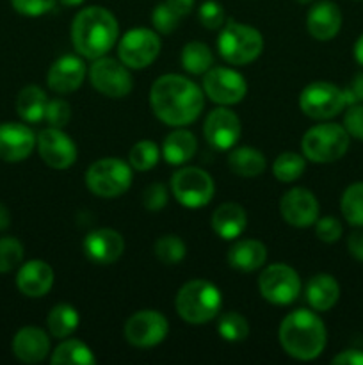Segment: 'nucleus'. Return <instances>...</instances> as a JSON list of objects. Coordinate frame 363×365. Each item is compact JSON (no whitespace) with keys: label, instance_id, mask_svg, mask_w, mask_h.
Returning a JSON list of instances; mask_svg holds the SVG:
<instances>
[{"label":"nucleus","instance_id":"obj_35","mask_svg":"<svg viewBox=\"0 0 363 365\" xmlns=\"http://www.w3.org/2000/svg\"><path fill=\"white\" fill-rule=\"evenodd\" d=\"M153 253H155V257L162 264L174 266V264L182 262L185 259L187 246H185V242L178 235L166 234L157 239L155 245H153Z\"/></svg>","mask_w":363,"mask_h":365},{"label":"nucleus","instance_id":"obj_10","mask_svg":"<svg viewBox=\"0 0 363 365\" xmlns=\"http://www.w3.org/2000/svg\"><path fill=\"white\" fill-rule=\"evenodd\" d=\"M162 43L159 32L152 29L137 27L125 32L123 38L117 43V57L121 63L132 70H142L149 66L159 57Z\"/></svg>","mask_w":363,"mask_h":365},{"label":"nucleus","instance_id":"obj_26","mask_svg":"<svg viewBox=\"0 0 363 365\" xmlns=\"http://www.w3.org/2000/svg\"><path fill=\"white\" fill-rule=\"evenodd\" d=\"M306 302L310 303L317 312H327L337 305L340 298V285L331 274L320 273L315 274L312 280L306 284Z\"/></svg>","mask_w":363,"mask_h":365},{"label":"nucleus","instance_id":"obj_34","mask_svg":"<svg viewBox=\"0 0 363 365\" xmlns=\"http://www.w3.org/2000/svg\"><path fill=\"white\" fill-rule=\"evenodd\" d=\"M306 160L305 157L299 155L295 152H283L281 155L276 157L273 164V175L278 182L281 184H290V182L298 180L302 173H305Z\"/></svg>","mask_w":363,"mask_h":365},{"label":"nucleus","instance_id":"obj_29","mask_svg":"<svg viewBox=\"0 0 363 365\" xmlns=\"http://www.w3.org/2000/svg\"><path fill=\"white\" fill-rule=\"evenodd\" d=\"M46 106L48 98L39 86H27L18 93L16 113L25 123H39L45 120Z\"/></svg>","mask_w":363,"mask_h":365},{"label":"nucleus","instance_id":"obj_20","mask_svg":"<svg viewBox=\"0 0 363 365\" xmlns=\"http://www.w3.org/2000/svg\"><path fill=\"white\" fill-rule=\"evenodd\" d=\"M85 77L84 61L73 53L60 56L53 61L46 73V84L57 95H68V93L77 91L82 86Z\"/></svg>","mask_w":363,"mask_h":365},{"label":"nucleus","instance_id":"obj_33","mask_svg":"<svg viewBox=\"0 0 363 365\" xmlns=\"http://www.w3.org/2000/svg\"><path fill=\"white\" fill-rule=\"evenodd\" d=\"M340 210L351 227L363 228V182H354L340 198Z\"/></svg>","mask_w":363,"mask_h":365},{"label":"nucleus","instance_id":"obj_28","mask_svg":"<svg viewBox=\"0 0 363 365\" xmlns=\"http://www.w3.org/2000/svg\"><path fill=\"white\" fill-rule=\"evenodd\" d=\"M228 166L238 177L253 178L263 173L267 160L260 150L251 148V146H238V148H231L228 155Z\"/></svg>","mask_w":363,"mask_h":365},{"label":"nucleus","instance_id":"obj_14","mask_svg":"<svg viewBox=\"0 0 363 365\" xmlns=\"http://www.w3.org/2000/svg\"><path fill=\"white\" fill-rule=\"evenodd\" d=\"M169 331V323L157 310H139L128 317L123 335L128 344L135 348H153L159 346Z\"/></svg>","mask_w":363,"mask_h":365},{"label":"nucleus","instance_id":"obj_13","mask_svg":"<svg viewBox=\"0 0 363 365\" xmlns=\"http://www.w3.org/2000/svg\"><path fill=\"white\" fill-rule=\"evenodd\" d=\"M203 93L219 106H235L248 93V84L238 71L231 68H210L203 75Z\"/></svg>","mask_w":363,"mask_h":365},{"label":"nucleus","instance_id":"obj_23","mask_svg":"<svg viewBox=\"0 0 363 365\" xmlns=\"http://www.w3.org/2000/svg\"><path fill=\"white\" fill-rule=\"evenodd\" d=\"M13 353L23 364L43 362L50 353V337L41 328H21L13 339Z\"/></svg>","mask_w":363,"mask_h":365},{"label":"nucleus","instance_id":"obj_6","mask_svg":"<svg viewBox=\"0 0 363 365\" xmlns=\"http://www.w3.org/2000/svg\"><path fill=\"white\" fill-rule=\"evenodd\" d=\"M351 135L338 123H319L308 128L301 139L305 159L317 164L335 163L347 153Z\"/></svg>","mask_w":363,"mask_h":365},{"label":"nucleus","instance_id":"obj_17","mask_svg":"<svg viewBox=\"0 0 363 365\" xmlns=\"http://www.w3.org/2000/svg\"><path fill=\"white\" fill-rule=\"evenodd\" d=\"M280 214L290 227L308 228L319 220V202L308 189L294 187L281 196Z\"/></svg>","mask_w":363,"mask_h":365},{"label":"nucleus","instance_id":"obj_8","mask_svg":"<svg viewBox=\"0 0 363 365\" xmlns=\"http://www.w3.org/2000/svg\"><path fill=\"white\" fill-rule=\"evenodd\" d=\"M345 106H349L347 91L327 81L312 82L299 95V107L302 114L317 121L338 116Z\"/></svg>","mask_w":363,"mask_h":365},{"label":"nucleus","instance_id":"obj_1","mask_svg":"<svg viewBox=\"0 0 363 365\" xmlns=\"http://www.w3.org/2000/svg\"><path fill=\"white\" fill-rule=\"evenodd\" d=\"M149 107L157 120L169 127L194 123L205 107V93L187 77L167 73L157 78L149 89Z\"/></svg>","mask_w":363,"mask_h":365},{"label":"nucleus","instance_id":"obj_54","mask_svg":"<svg viewBox=\"0 0 363 365\" xmlns=\"http://www.w3.org/2000/svg\"><path fill=\"white\" fill-rule=\"evenodd\" d=\"M354 2H362V0H354Z\"/></svg>","mask_w":363,"mask_h":365},{"label":"nucleus","instance_id":"obj_44","mask_svg":"<svg viewBox=\"0 0 363 365\" xmlns=\"http://www.w3.org/2000/svg\"><path fill=\"white\" fill-rule=\"evenodd\" d=\"M167 203V189L164 184H149L142 192V205L149 212H159Z\"/></svg>","mask_w":363,"mask_h":365},{"label":"nucleus","instance_id":"obj_12","mask_svg":"<svg viewBox=\"0 0 363 365\" xmlns=\"http://www.w3.org/2000/svg\"><path fill=\"white\" fill-rule=\"evenodd\" d=\"M89 82L100 95L107 98H123L132 91V75L121 61L112 57H98L89 66Z\"/></svg>","mask_w":363,"mask_h":365},{"label":"nucleus","instance_id":"obj_38","mask_svg":"<svg viewBox=\"0 0 363 365\" xmlns=\"http://www.w3.org/2000/svg\"><path fill=\"white\" fill-rule=\"evenodd\" d=\"M23 260V246L14 237H0V273L16 269Z\"/></svg>","mask_w":363,"mask_h":365},{"label":"nucleus","instance_id":"obj_11","mask_svg":"<svg viewBox=\"0 0 363 365\" xmlns=\"http://www.w3.org/2000/svg\"><path fill=\"white\" fill-rule=\"evenodd\" d=\"M258 291L273 305H290L301 292V278L287 264H270L260 274Z\"/></svg>","mask_w":363,"mask_h":365},{"label":"nucleus","instance_id":"obj_32","mask_svg":"<svg viewBox=\"0 0 363 365\" xmlns=\"http://www.w3.org/2000/svg\"><path fill=\"white\" fill-rule=\"evenodd\" d=\"M182 66L191 75H205L212 68L214 56L212 50L201 41H191L182 50Z\"/></svg>","mask_w":363,"mask_h":365},{"label":"nucleus","instance_id":"obj_52","mask_svg":"<svg viewBox=\"0 0 363 365\" xmlns=\"http://www.w3.org/2000/svg\"><path fill=\"white\" fill-rule=\"evenodd\" d=\"M63 6H68V7H75V6H80V4H84L85 0H59Z\"/></svg>","mask_w":363,"mask_h":365},{"label":"nucleus","instance_id":"obj_42","mask_svg":"<svg viewBox=\"0 0 363 365\" xmlns=\"http://www.w3.org/2000/svg\"><path fill=\"white\" fill-rule=\"evenodd\" d=\"M342 234H344V228L337 217L324 216L315 221V235L319 237V241L333 245L342 237Z\"/></svg>","mask_w":363,"mask_h":365},{"label":"nucleus","instance_id":"obj_21","mask_svg":"<svg viewBox=\"0 0 363 365\" xmlns=\"http://www.w3.org/2000/svg\"><path fill=\"white\" fill-rule=\"evenodd\" d=\"M306 29L317 41H330L342 29V11L331 0H319L306 14Z\"/></svg>","mask_w":363,"mask_h":365},{"label":"nucleus","instance_id":"obj_41","mask_svg":"<svg viewBox=\"0 0 363 365\" xmlns=\"http://www.w3.org/2000/svg\"><path fill=\"white\" fill-rule=\"evenodd\" d=\"M71 120V107L70 103L64 102V100L56 98L48 100V106H46L45 113V121L48 123V127L53 128H64Z\"/></svg>","mask_w":363,"mask_h":365},{"label":"nucleus","instance_id":"obj_36","mask_svg":"<svg viewBox=\"0 0 363 365\" xmlns=\"http://www.w3.org/2000/svg\"><path fill=\"white\" fill-rule=\"evenodd\" d=\"M160 159V150L149 139H142V141L135 143L128 152V164L132 170L135 171H149L157 166Z\"/></svg>","mask_w":363,"mask_h":365},{"label":"nucleus","instance_id":"obj_47","mask_svg":"<svg viewBox=\"0 0 363 365\" xmlns=\"http://www.w3.org/2000/svg\"><path fill=\"white\" fill-rule=\"evenodd\" d=\"M331 362L335 365H363V351H359V349H345V351L333 356Z\"/></svg>","mask_w":363,"mask_h":365},{"label":"nucleus","instance_id":"obj_51","mask_svg":"<svg viewBox=\"0 0 363 365\" xmlns=\"http://www.w3.org/2000/svg\"><path fill=\"white\" fill-rule=\"evenodd\" d=\"M352 53H354L356 63L362 64V66H363V34L359 36L358 39H356V43H354V50H352Z\"/></svg>","mask_w":363,"mask_h":365},{"label":"nucleus","instance_id":"obj_53","mask_svg":"<svg viewBox=\"0 0 363 365\" xmlns=\"http://www.w3.org/2000/svg\"><path fill=\"white\" fill-rule=\"evenodd\" d=\"M295 2H299V4H302V6H305V4H310V2H313V0H295Z\"/></svg>","mask_w":363,"mask_h":365},{"label":"nucleus","instance_id":"obj_25","mask_svg":"<svg viewBox=\"0 0 363 365\" xmlns=\"http://www.w3.org/2000/svg\"><path fill=\"white\" fill-rule=\"evenodd\" d=\"M210 225L221 239L233 241L246 230L248 216H246L244 207L238 205V203H223L214 210Z\"/></svg>","mask_w":363,"mask_h":365},{"label":"nucleus","instance_id":"obj_5","mask_svg":"<svg viewBox=\"0 0 363 365\" xmlns=\"http://www.w3.org/2000/svg\"><path fill=\"white\" fill-rule=\"evenodd\" d=\"M217 50L228 64L244 66L258 59L263 50V38L255 27L230 20L221 27Z\"/></svg>","mask_w":363,"mask_h":365},{"label":"nucleus","instance_id":"obj_30","mask_svg":"<svg viewBox=\"0 0 363 365\" xmlns=\"http://www.w3.org/2000/svg\"><path fill=\"white\" fill-rule=\"evenodd\" d=\"M78 323H80V316L75 310V307L68 305V303L56 305L46 317V327H48L50 335L53 339H59V341H64L70 335H73V331L78 328Z\"/></svg>","mask_w":363,"mask_h":365},{"label":"nucleus","instance_id":"obj_15","mask_svg":"<svg viewBox=\"0 0 363 365\" xmlns=\"http://www.w3.org/2000/svg\"><path fill=\"white\" fill-rule=\"evenodd\" d=\"M39 157L52 170H68L77 160V145L63 128L48 127L36 135Z\"/></svg>","mask_w":363,"mask_h":365},{"label":"nucleus","instance_id":"obj_40","mask_svg":"<svg viewBox=\"0 0 363 365\" xmlns=\"http://www.w3.org/2000/svg\"><path fill=\"white\" fill-rule=\"evenodd\" d=\"M180 16L167 6L166 2L159 4L155 9L152 11V24L159 34H171L174 29L178 27Z\"/></svg>","mask_w":363,"mask_h":365},{"label":"nucleus","instance_id":"obj_9","mask_svg":"<svg viewBox=\"0 0 363 365\" xmlns=\"http://www.w3.org/2000/svg\"><path fill=\"white\" fill-rule=\"evenodd\" d=\"M212 177L201 168L184 166L174 171L171 177V192L185 209H201L209 205L214 198Z\"/></svg>","mask_w":363,"mask_h":365},{"label":"nucleus","instance_id":"obj_3","mask_svg":"<svg viewBox=\"0 0 363 365\" xmlns=\"http://www.w3.org/2000/svg\"><path fill=\"white\" fill-rule=\"evenodd\" d=\"M278 339L288 356L310 362L322 355L327 342V331L322 319L315 312L294 310L281 321Z\"/></svg>","mask_w":363,"mask_h":365},{"label":"nucleus","instance_id":"obj_37","mask_svg":"<svg viewBox=\"0 0 363 365\" xmlns=\"http://www.w3.org/2000/svg\"><path fill=\"white\" fill-rule=\"evenodd\" d=\"M217 331L221 339L228 342H242L249 335V323L244 316L237 312H226L219 317Z\"/></svg>","mask_w":363,"mask_h":365},{"label":"nucleus","instance_id":"obj_49","mask_svg":"<svg viewBox=\"0 0 363 365\" xmlns=\"http://www.w3.org/2000/svg\"><path fill=\"white\" fill-rule=\"evenodd\" d=\"M167 6L174 11L180 18L187 16L194 9V0H166Z\"/></svg>","mask_w":363,"mask_h":365},{"label":"nucleus","instance_id":"obj_27","mask_svg":"<svg viewBox=\"0 0 363 365\" xmlns=\"http://www.w3.org/2000/svg\"><path fill=\"white\" fill-rule=\"evenodd\" d=\"M196 150H198V141H196L194 134L178 127L177 130L166 135L160 153L167 164L180 166V164L189 163L196 155Z\"/></svg>","mask_w":363,"mask_h":365},{"label":"nucleus","instance_id":"obj_45","mask_svg":"<svg viewBox=\"0 0 363 365\" xmlns=\"http://www.w3.org/2000/svg\"><path fill=\"white\" fill-rule=\"evenodd\" d=\"M344 128L352 139L363 141V103H351L345 110Z\"/></svg>","mask_w":363,"mask_h":365},{"label":"nucleus","instance_id":"obj_31","mask_svg":"<svg viewBox=\"0 0 363 365\" xmlns=\"http://www.w3.org/2000/svg\"><path fill=\"white\" fill-rule=\"evenodd\" d=\"M53 365H91L96 362V356L93 355L91 349L77 339H64L56 349H53L52 360Z\"/></svg>","mask_w":363,"mask_h":365},{"label":"nucleus","instance_id":"obj_50","mask_svg":"<svg viewBox=\"0 0 363 365\" xmlns=\"http://www.w3.org/2000/svg\"><path fill=\"white\" fill-rule=\"evenodd\" d=\"M9 225H11L9 209H7L4 203H0V232L6 230V228H9Z\"/></svg>","mask_w":363,"mask_h":365},{"label":"nucleus","instance_id":"obj_16","mask_svg":"<svg viewBox=\"0 0 363 365\" xmlns=\"http://www.w3.org/2000/svg\"><path fill=\"white\" fill-rule=\"evenodd\" d=\"M241 120L233 110L226 109V106L210 110L205 125H203V134H205L206 143L219 152L233 148L241 138Z\"/></svg>","mask_w":363,"mask_h":365},{"label":"nucleus","instance_id":"obj_46","mask_svg":"<svg viewBox=\"0 0 363 365\" xmlns=\"http://www.w3.org/2000/svg\"><path fill=\"white\" fill-rule=\"evenodd\" d=\"M347 250L352 259H356L358 262H363V228L349 234Z\"/></svg>","mask_w":363,"mask_h":365},{"label":"nucleus","instance_id":"obj_2","mask_svg":"<svg viewBox=\"0 0 363 365\" xmlns=\"http://www.w3.org/2000/svg\"><path fill=\"white\" fill-rule=\"evenodd\" d=\"M120 38L116 16L102 6H89L78 11L71 21L73 48L85 59L107 56Z\"/></svg>","mask_w":363,"mask_h":365},{"label":"nucleus","instance_id":"obj_43","mask_svg":"<svg viewBox=\"0 0 363 365\" xmlns=\"http://www.w3.org/2000/svg\"><path fill=\"white\" fill-rule=\"evenodd\" d=\"M57 0H11V6L18 14L23 16H43L56 7Z\"/></svg>","mask_w":363,"mask_h":365},{"label":"nucleus","instance_id":"obj_19","mask_svg":"<svg viewBox=\"0 0 363 365\" xmlns=\"http://www.w3.org/2000/svg\"><path fill=\"white\" fill-rule=\"evenodd\" d=\"M85 257L98 266H109L121 259L125 252V239L112 228H98L85 235L82 242Z\"/></svg>","mask_w":363,"mask_h":365},{"label":"nucleus","instance_id":"obj_48","mask_svg":"<svg viewBox=\"0 0 363 365\" xmlns=\"http://www.w3.org/2000/svg\"><path fill=\"white\" fill-rule=\"evenodd\" d=\"M349 106L356 102H363V73H358L351 82V88L347 89Z\"/></svg>","mask_w":363,"mask_h":365},{"label":"nucleus","instance_id":"obj_39","mask_svg":"<svg viewBox=\"0 0 363 365\" xmlns=\"http://www.w3.org/2000/svg\"><path fill=\"white\" fill-rule=\"evenodd\" d=\"M199 24L203 25L209 31H217L224 25V20H226V14H224V7L221 6L217 0H206L199 6L198 11Z\"/></svg>","mask_w":363,"mask_h":365},{"label":"nucleus","instance_id":"obj_7","mask_svg":"<svg viewBox=\"0 0 363 365\" xmlns=\"http://www.w3.org/2000/svg\"><path fill=\"white\" fill-rule=\"evenodd\" d=\"M132 166L116 157L93 163L85 171V185L98 198H117L130 189Z\"/></svg>","mask_w":363,"mask_h":365},{"label":"nucleus","instance_id":"obj_18","mask_svg":"<svg viewBox=\"0 0 363 365\" xmlns=\"http://www.w3.org/2000/svg\"><path fill=\"white\" fill-rule=\"evenodd\" d=\"M36 148V134L31 127L16 121L0 123V160L20 163Z\"/></svg>","mask_w":363,"mask_h":365},{"label":"nucleus","instance_id":"obj_4","mask_svg":"<svg viewBox=\"0 0 363 365\" xmlns=\"http://www.w3.org/2000/svg\"><path fill=\"white\" fill-rule=\"evenodd\" d=\"M174 307L185 323L206 324L219 314L223 296L219 289L209 280L196 278L182 285L174 299Z\"/></svg>","mask_w":363,"mask_h":365},{"label":"nucleus","instance_id":"obj_22","mask_svg":"<svg viewBox=\"0 0 363 365\" xmlns=\"http://www.w3.org/2000/svg\"><path fill=\"white\" fill-rule=\"evenodd\" d=\"M53 269L45 260H28L18 269L16 287L27 298H43L53 287Z\"/></svg>","mask_w":363,"mask_h":365},{"label":"nucleus","instance_id":"obj_24","mask_svg":"<svg viewBox=\"0 0 363 365\" xmlns=\"http://www.w3.org/2000/svg\"><path fill=\"white\" fill-rule=\"evenodd\" d=\"M267 260V248L256 239H241L228 250V264L235 271L253 273Z\"/></svg>","mask_w":363,"mask_h":365}]
</instances>
